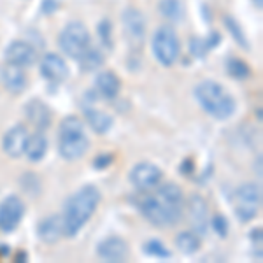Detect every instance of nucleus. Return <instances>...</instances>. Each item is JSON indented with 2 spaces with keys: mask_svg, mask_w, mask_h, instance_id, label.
Instances as JSON below:
<instances>
[{
  "mask_svg": "<svg viewBox=\"0 0 263 263\" xmlns=\"http://www.w3.org/2000/svg\"><path fill=\"white\" fill-rule=\"evenodd\" d=\"M121 25L123 32H125L126 41L130 42V46L134 48H141L146 39V18L139 9L135 7H128L123 11L121 14Z\"/></svg>",
  "mask_w": 263,
  "mask_h": 263,
  "instance_id": "8",
  "label": "nucleus"
},
{
  "mask_svg": "<svg viewBox=\"0 0 263 263\" xmlns=\"http://www.w3.org/2000/svg\"><path fill=\"white\" fill-rule=\"evenodd\" d=\"M227 72H228V76H232L237 81H244V79H248L249 76H251L249 65L244 60H240V58H230V60L227 62Z\"/></svg>",
  "mask_w": 263,
  "mask_h": 263,
  "instance_id": "26",
  "label": "nucleus"
},
{
  "mask_svg": "<svg viewBox=\"0 0 263 263\" xmlns=\"http://www.w3.org/2000/svg\"><path fill=\"white\" fill-rule=\"evenodd\" d=\"M142 251L149 256H155L158 260H168L172 258V253L168 251V248H165V244L158 239H151L142 246Z\"/></svg>",
  "mask_w": 263,
  "mask_h": 263,
  "instance_id": "28",
  "label": "nucleus"
},
{
  "mask_svg": "<svg viewBox=\"0 0 263 263\" xmlns=\"http://www.w3.org/2000/svg\"><path fill=\"white\" fill-rule=\"evenodd\" d=\"M90 149V139L84 132V123L76 116H67L58 128V153L67 162L83 158Z\"/></svg>",
  "mask_w": 263,
  "mask_h": 263,
  "instance_id": "4",
  "label": "nucleus"
},
{
  "mask_svg": "<svg viewBox=\"0 0 263 263\" xmlns=\"http://www.w3.org/2000/svg\"><path fill=\"white\" fill-rule=\"evenodd\" d=\"M79 62V69L83 72H93V70H99L102 65L105 63V57L100 49L97 48H88L81 57L78 58Z\"/></svg>",
  "mask_w": 263,
  "mask_h": 263,
  "instance_id": "23",
  "label": "nucleus"
},
{
  "mask_svg": "<svg viewBox=\"0 0 263 263\" xmlns=\"http://www.w3.org/2000/svg\"><path fill=\"white\" fill-rule=\"evenodd\" d=\"M41 74L49 83H63L69 78V67L60 54L46 53L41 60Z\"/></svg>",
  "mask_w": 263,
  "mask_h": 263,
  "instance_id": "13",
  "label": "nucleus"
},
{
  "mask_svg": "<svg viewBox=\"0 0 263 263\" xmlns=\"http://www.w3.org/2000/svg\"><path fill=\"white\" fill-rule=\"evenodd\" d=\"M6 62L18 67H30L37 62V51L27 41H14L6 48Z\"/></svg>",
  "mask_w": 263,
  "mask_h": 263,
  "instance_id": "12",
  "label": "nucleus"
},
{
  "mask_svg": "<svg viewBox=\"0 0 263 263\" xmlns=\"http://www.w3.org/2000/svg\"><path fill=\"white\" fill-rule=\"evenodd\" d=\"M209 224L213 227V230L218 233L219 237L228 235V219L223 214H216L213 219H209Z\"/></svg>",
  "mask_w": 263,
  "mask_h": 263,
  "instance_id": "30",
  "label": "nucleus"
},
{
  "mask_svg": "<svg viewBox=\"0 0 263 263\" xmlns=\"http://www.w3.org/2000/svg\"><path fill=\"white\" fill-rule=\"evenodd\" d=\"M254 2H256V6H258V9H261V7H263V4H261V0H254Z\"/></svg>",
  "mask_w": 263,
  "mask_h": 263,
  "instance_id": "35",
  "label": "nucleus"
},
{
  "mask_svg": "<svg viewBox=\"0 0 263 263\" xmlns=\"http://www.w3.org/2000/svg\"><path fill=\"white\" fill-rule=\"evenodd\" d=\"M223 21H224V27H227L228 33H230V35L233 37V41H235L239 46H242L244 49H249L248 37H246V33L242 30V27L239 25V21L233 20L232 16H224Z\"/></svg>",
  "mask_w": 263,
  "mask_h": 263,
  "instance_id": "27",
  "label": "nucleus"
},
{
  "mask_svg": "<svg viewBox=\"0 0 263 263\" xmlns=\"http://www.w3.org/2000/svg\"><path fill=\"white\" fill-rule=\"evenodd\" d=\"M95 90L102 97V99L112 100L120 95L121 90V81L114 72L111 70H102L95 78Z\"/></svg>",
  "mask_w": 263,
  "mask_h": 263,
  "instance_id": "19",
  "label": "nucleus"
},
{
  "mask_svg": "<svg viewBox=\"0 0 263 263\" xmlns=\"http://www.w3.org/2000/svg\"><path fill=\"white\" fill-rule=\"evenodd\" d=\"M84 114H86L88 125H90V128L95 132V134L104 135V134H107V132L112 128L114 118L109 112L97 111V109L88 107V109H84Z\"/></svg>",
  "mask_w": 263,
  "mask_h": 263,
  "instance_id": "20",
  "label": "nucleus"
},
{
  "mask_svg": "<svg viewBox=\"0 0 263 263\" xmlns=\"http://www.w3.org/2000/svg\"><path fill=\"white\" fill-rule=\"evenodd\" d=\"M30 137V132L25 125H14L4 134L2 137V149L11 158H20L25 155L27 142Z\"/></svg>",
  "mask_w": 263,
  "mask_h": 263,
  "instance_id": "11",
  "label": "nucleus"
},
{
  "mask_svg": "<svg viewBox=\"0 0 263 263\" xmlns=\"http://www.w3.org/2000/svg\"><path fill=\"white\" fill-rule=\"evenodd\" d=\"M25 216V203L20 197L11 195L0 202V230L12 232L20 227Z\"/></svg>",
  "mask_w": 263,
  "mask_h": 263,
  "instance_id": "10",
  "label": "nucleus"
},
{
  "mask_svg": "<svg viewBox=\"0 0 263 263\" xmlns=\"http://www.w3.org/2000/svg\"><path fill=\"white\" fill-rule=\"evenodd\" d=\"M188 214L195 233L200 237L205 235L209 230V207H207L205 198L200 195H193L188 202Z\"/></svg>",
  "mask_w": 263,
  "mask_h": 263,
  "instance_id": "14",
  "label": "nucleus"
},
{
  "mask_svg": "<svg viewBox=\"0 0 263 263\" xmlns=\"http://www.w3.org/2000/svg\"><path fill=\"white\" fill-rule=\"evenodd\" d=\"M232 205L239 221L249 223L260 213L261 207V190L254 182H246L239 186L232 197Z\"/></svg>",
  "mask_w": 263,
  "mask_h": 263,
  "instance_id": "6",
  "label": "nucleus"
},
{
  "mask_svg": "<svg viewBox=\"0 0 263 263\" xmlns=\"http://www.w3.org/2000/svg\"><path fill=\"white\" fill-rule=\"evenodd\" d=\"M97 254L105 261H125L128 256V244L121 237H107L97 246Z\"/></svg>",
  "mask_w": 263,
  "mask_h": 263,
  "instance_id": "16",
  "label": "nucleus"
},
{
  "mask_svg": "<svg viewBox=\"0 0 263 263\" xmlns=\"http://www.w3.org/2000/svg\"><path fill=\"white\" fill-rule=\"evenodd\" d=\"M158 11L165 20L172 21V23H177L184 18V6L181 0H160Z\"/></svg>",
  "mask_w": 263,
  "mask_h": 263,
  "instance_id": "24",
  "label": "nucleus"
},
{
  "mask_svg": "<svg viewBox=\"0 0 263 263\" xmlns=\"http://www.w3.org/2000/svg\"><path fill=\"white\" fill-rule=\"evenodd\" d=\"M176 248L182 254H193L200 249V235L195 232H181L176 237Z\"/></svg>",
  "mask_w": 263,
  "mask_h": 263,
  "instance_id": "25",
  "label": "nucleus"
},
{
  "mask_svg": "<svg viewBox=\"0 0 263 263\" xmlns=\"http://www.w3.org/2000/svg\"><path fill=\"white\" fill-rule=\"evenodd\" d=\"M153 54L156 62L163 67H172L174 63L179 60L181 54V42L177 37V32L174 30L171 25H163L155 32L151 41Z\"/></svg>",
  "mask_w": 263,
  "mask_h": 263,
  "instance_id": "5",
  "label": "nucleus"
},
{
  "mask_svg": "<svg viewBox=\"0 0 263 263\" xmlns=\"http://www.w3.org/2000/svg\"><path fill=\"white\" fill-rule=\"evenodd\" d=\"M102 200V195L99 188L93 184L83 186L81 190H78L69 200L65 202L63 207V235L65 237H76L81 228L91 219V216L95 214L97 207Z\"/></svg>",
  "mask_w": 263,
  "mask_h": 263,
  "instance_id": "2",
  "label": "nucleus"
},
{
  "mask_svg": "<svg viewBox=\"0 0 263 263\" xmlns=\"http://www.w3.org/2000/svg\"><path fill=\"white\" fill-rule=\"evenodd\" d=\"M112 162H114L112 155H99L95 160H93V167L100 171V168H107Z\"/></svg>",
  "mask_w": 263,
  "mask_h": 263,
  "instance_id": "31",
  "label": "nucleus"
},
{
  "mask_svg": "<svg viewBox=\"0 0 263 263\" xmlns=\"http://www.w3.org/2000/svg\"><path fill=\"white\" fill-rule=\"evenodd\" d=\"M193 95L202 111H205L214 120H228L237 109V102L232 93L221 83L213 79H203L198 83L193 90Z\"/></svg>",
  "mask_w": 263,
  "mask_h": 263,
  "instance_id": "3",
  "label": "nucleus"
},
{
  "mask_svg": "<svg viewBox=\"0 0 263 263\" xmlns=\"http://www.w3.org/2000/svg\"><path fill=\"white\" fill-rule=\"evenodd\" d=\"M37 235L44 244H57L63 237V219L60 214H51L37 224Z\"/></svg>",
  "mask_w": 263,
  "mask_h": 263,
  "instance_id": "18",
  "label": "nucleus"
},
{
  "mask_svg": "<svg viewBox=\"0 0 263 263\" xmlns=\"http://www.w3.org/2000/svg\"><path fill=\"white\" fill-rule=\"evenodd\" d=\"M0 79H2V84L6 86V90L12 93V95L23 93L28 83L23 67L12 65V63H6V65L0 69Z\"/></svg>",
  "mask_w": 263,
  "mask_h": 263,
  "instance_id": "17",
  "label": "nucleus"
},
{
  "mask_svg": "<svg viewBox=\"0 0 263 263\" xmlns=\"http://www.w3.org/2000/svg\"><path fill=\"white\" fill-rule=\"evenodd\" d=\"M135 207L155 227H174L181 221L184 211V195L179 184L165 182L155 193L142 192L134 197Z\"/></svg>",
  "mask_w": 263,
  "mask_h": 263,
  "instance_id": "1",
  "label": "nucleus"
},
{
  "mask_svg": "<svg viewBox=\"0 0 263 263\" xmlns=\"http://www.w3.org/2000/svg\"><path fill=\"white\" fill-rule=\"evenodd\" d=\"M25 116L39 132L49 128L51 121H53V112H51L49 105L39 99H32L25 104Z\"/></svg>",
  "mask_w": 263,
  "mask_h": 263,
  "instance_id": "15",
  "label": "nucleus"
},
{
  "mask_svg": "<svg viewBox=\"0 0 263 263\" xmlns=\"http://www.w3.org/2000/svg\"><path fill=\"white\" fill-rule=\"evenodd\" d=\"M162 171L156 165L149 162H141L137 163L128 174V179L135 190L139 192H149V190L156 188L162 181Z\"/></svg>",
  "mask_w": 263,
  "mask_h": 263,
  "instance_id": "9",
  "label": "nucleus"
},
{
  "mask_svg": "<svg viewBox=\"0 0 263 263\" xmlns=\"http://www.w3.org/2000/svg\"><path fill=\"white\" fill-rule=\"evenodd\" d=\"M11 253V249H9V246H6V244H0V258H4V256H7V254Z\"/></svg>",
  "mask_w": 263,
  "mask_h": 263,
  "instance_id": "33",
  "label": "nucleus"
},
{
  "mask_svg": "<svg viewBox=\"0 0 263 263\" xmlns=\"http://www.w3.org/2000/svg\"><path fill=\"white\" fill-rule=\"evenodd\" d=\"M258 165H254V167H258V177H261V155H258Z\"/></svg>",
  "mask_w": 263,
  "mask_h": 263,
  "instance_id": "34",
  "label": "nucleus"
},
{
  "mask_svg": "<svg viewBox=\"0 0 263 263\" xmlns=\"http://www.w3.org/2000/svg\"><path fill=\"white\" fill-rule=\"evenodd\" d=\"M48 153V139L42 132H37L28 137L27 142V149H25V155L28 156L32 163H39L42 158L46 156Z\"/></svg>",
  "mask_w": 263,
  "mask_h": 263,
  "instance_id": "21",
  "label": "nucleus"
},
{
  "mask_svg": "<svg viewBox=\"0 0 263 263\" xmlns=\"http://www.w3.org/2000/svg\"><path fill=\"white\" fill-rule=\"evenodd\" d=\"M57 9H58L57 0H44L42 2V12H46V14H51V12H54Z\"/></svg>",
  "mask_w": 263,
  "mask_h": 263,
  "instance_id": "32",
  "label": "nucleus"
},
{
  "mask_svg": "<svg viewBox=\"0 0 263 263\" xmlns=\"http://www.w3.org/2000/svg\"><path fill=\"white\" fill-rule=\"evenodd\" d=\"M58 46L67 57L76 58L79 57L91 46V35L86 25L81 21H70L63 27V30L58 35Z\"/></svg>",
  "mask_w": 263,
  "mask_h": 263,
  "instance_id": "7",
  "label": "nucleus"
},
{
  "mask_svg": "<svg viewBox=\"0 0 263 263\" xmlns=\"http://www.w3.org/2000/svg\"><path fill=\"white\" fill-rule=\"evenodd\" d=\"M99 37H100V42L105 46V48L111 49L112 48V25L109 20H104L99 23Z\"/></svg>",
  "mask_w": 263,
  "mask_h": 263,
  "instance_id": "29",
  "label": "nucleus"
},
{
  "mask_svg": "<svg viewBox=\"0 0 263 263\" xmlns=\"http://www.w3.org/2000/svg\"><path fill=\"white\" fill-rule=\"evenodd\" d=\"M221 42V37H219L218 32L209 33V37H193L192 42H190V49L197 58H203L211 49L216 48V46Z\"/></svg>",
  "mask_w": 263,
  "mask_h": 263,
  "instance_id": "22",
  "label": "nucleus"
}]
</instances>
